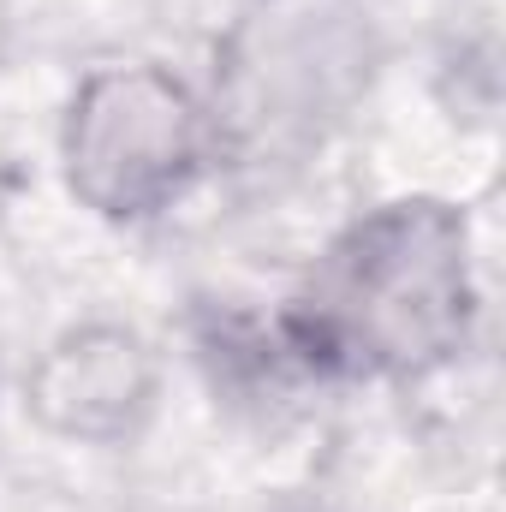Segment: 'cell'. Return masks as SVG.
<instances>
[{
  "label": "cell",
  "mask_w": 506,
  "mask_h": 512,
  "mask_svg": "<svg viewBox=\"0 0 506 512\" xmlns=\"http://www.w3.org/2000/svg\"><path fill=\"white\" fill-rule=\"evenodd\" d=\"M54 149L60 185L84 215L149 227L203 185L215 161V114L173 66L108 60L72 84Z\"/></svg>",
  "instance_id": "7a4b0ae2"
},
{
  "label": "cell",
  "mask_w": 506,
  "mask_h": 512,
  "mask_svg": "<svg viewBox=\"0 0 506 512\" xmlns=\"http://www.w3.org/2000/svg\"><path fill=\"white\" fill-rule=\"evenodd\" d=\"M477 256L459 203L411 191L346 221L274 322V358L316 382H423L477 334Z\"/></svg>",
  "instance_id": "6da1fadb"
},
{
  "label": "cell",
  "mask_w": 506,
  "mask_h": 512,
  "mask_svg": "<svg viewBox=\"0 0 506 512\" xmlns=\"http://www.w3.org/2000/svg\"><path fill=\"white\" fill-rule=\"evenodd\" d=\"M161 399V358L131 322H72L24 370L18 405L36 435L66 447H126Z\"/></svg>",
  "instance_id": "3957f363"
}]
</instances>
